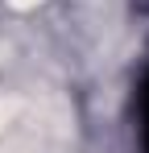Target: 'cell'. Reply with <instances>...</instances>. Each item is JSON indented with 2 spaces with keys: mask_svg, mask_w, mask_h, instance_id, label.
Masks as SVG:
<instances>
[{
  "mask_svg": "<svg viewBox=\"0 0 149 153\" xmlns=\"http://www.w3.org/2000/svg\"><path fill=\"white\" fill-rule=\"evenodd\" d=\"M137 124H141V149L149 153V71L141 79V91H137Z\"/></svg>",
  "mask_w": 149,
  "mask_h": 153,
  "instance_id": "cell-1",
  "label": "cell"
}]
</instances>
